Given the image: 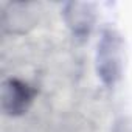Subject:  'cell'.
Returning a JSON list of instances; mask_svg holds the SVG:
<instances>
[{"instance_id":"1","label":"cell","mask_w":132,"mask_h":132,"mask_svg":"<svg viewBox=\"0 0 132 132\" xmlns=\"http://www.w3.org/2000/svg\"><path fill=\"white\" fill-rule=\"evenodd\" d=\"M33 90L27 82L19 79H6L2 84V109L6 115L16 117L27 112L33 101Z\"/></svg>"}]
</instances>
